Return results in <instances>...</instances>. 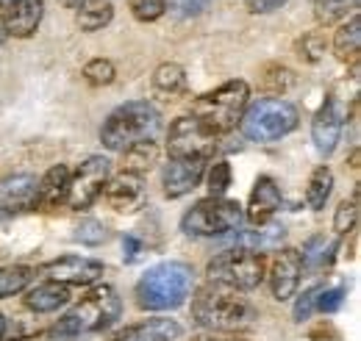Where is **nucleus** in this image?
Segmentation results:
<instances>
[{
    "instance_id": "1",
    "label": "nucleus",
    "mask_w": 361,
    "mask_h": 341,
    "mask_svg": "<svg viewBox=\"0 0 361 341\" xmlns=\"http://www.w3.org/2000/svg\"><path fill=\"white\" fill-rule=\"evenodd\" d=\"M192 319L203 330L239 333V330H247L259 319V314L242 297V292H233L217 283H206L192 297Z\"/></svg>"
},
{
    "instance_id": "2",
    "label": "nucleus",
    "mask_w": 361,
    "mask_h": 341,
    "mask_svg": "<svg viewBox=\"0 0 361 341\" xmlns=\"http://www.w3.org/2000/svg\"><path fill=\"white\" fill-rule=\"evenodd\" d=\"M195 289V269L183 261H161L136 280L134 297L142 311H176Z\"/></svg>"
},
{
    "instance_id": "3",
    "label": "nucleus",
    "mask_w": 361,
    "mask_h": 341,
    "mask_svg": "<svg viewBox=\"0 0 361 341\" xmlns=\"http://www.w3.org/2000/svg\"><path fill=\"white\" fill-rule=\"evenodd\" d=\"M159 130H161L159 108L147 100H128L106 117V123L100 128V142H103L106 150L123 153L136 142L156 139Z\"/></svg>"
},
{
    "instance_id": "4",
    "label": "nucleus",
    "mask_w": 361,
    "mask_h": 341,
    "mask_svg": "<svg viewBox=\"0 0 361 341\" xmlns=\"http://www.w3.org/2000/svg\"><path fill=\"white\" fill-rule=\"evenodd\" d=\"M250 103V86L242 78L226 81L223 86L192 100V117L206 125L214 136H223L239 125L245 108Z\"/></svg>"
},
{
    "instance_id": "5",
    "label": "nucleus",
    "mask_w": 361,
    "mask_h": 341,
    "mask_svg": "<svg viewBox=\"0 0 361 341\" xmlns=\"http://www.w3.org/2000/svg\"><path fill=\"white\" fill-rule=\"evenodd\" d=\"M123 314V299L111 286H97L92 289L87 297L81 299L73 311H67L61 316V322L56 325V336L59 339H75V336H87L111 328Z\"/></svg>"
},
{
    "instance_id": "6",
    "label": "nucleus",
    "mask_w": 361,
    "mask_h": 341,
    "mask_svg": "<svg viewBox=\"0 0 361 341\" xmlns=\"http://www.w3.org/2000/svg\"><path fill=\"white\" fill-rule=\"evenodd\" d=\"M300 125V111L295 103L283 100V97H262L256 103H247L239 128L250 142L259 144H270L283 136H289L292 130Z\"/></svg>"
},
{
    "instance_id": "7",
    "label": "nucleus",
    "mask_w": 361,
    "mask_h": 341,
    "mask_svg": "<svg viewBox=\"0 0 361 341\" xmlns=\"http://www.w3.org/2000/svg\"><path fill=\"white\" fill-rule=\"evenodd\" d=\"M245 222V209L236 200L226 197H206L197 200L189 211L180 216V230L186 236L197 239H214V236H231Z\"/></svg>"
},
{
    "instance_id": "8",
    "label": "nucleus",
    "mask_w": 361,
    "mask_h": 341,
    "mask_svg": "<svg viewBox=\"0 0 361 341\" xmlns=\"http://www.w3.org/2000/svg\"><path fill=\"white\" fill-rule=\"evenodd\" d=\"M206 278L233 292H253L267 280V258L247 250H226L209 261Z\"/></svg>"
},
{
    "instance_id": "9",
    "label": "nucleus",
    "mask_w": 361,
    "mask_h": 341,
    "mask_svg": "<svg viewBox=\"0 0 361 341\" xmlns=\"http://www.w3.org/2000/svg\"><path fill=\"white\" fill-rule=\"evenodd\" d=\"M217 139L220 136H214L206 125H200L192 114H186V117H178L170 125L167 156L170 159H203V161H209L220 147Z\"/></svg>"
},
{
    "instance_id": "10",
    "label": "nucleus",
    "mask_w": 361,
    "mask_h": 341,
    "mask_svg": "<svg viewBox=\"0 0 361 341\" xmlns=\"http://www.w3.org/2000/svg\"><path fill=\"white\" fill-rule=\"evenodd\" d=\"M111 178V161L103 156H90L87 161L78 164V170L70 175V189H67V206L75 211L90 209L100 197L106 180Z\"/></svg>"
},
{
    "instance_id": "11",
    "label": "nucleus",
    "mask_w": 361,
    "mask_h": 341,
    "mask_svg": "<svg viewBox=\"0 0 361 341\" xmlns=\"http://www.w3.org/2000/svg\"><path fill=\"white\" fill-rule=\"evenodd\" d=\"M300 278H303V258L300 250L295 247H283L278 250L272 264L267 266V283H270L272 297L278 302H286L298 294V286H300Z\"/></svg>"
},
{
    "instance_id": "12",
    "label": "nucleus",
    "mask_w": 361,
    "mask_h": 341,
    "mask_svg": "<svg viewBox=\"0 0 361 341\" xmlns=\"http://www.w3.org/2000/svg\"><path fill=\"white\" fill-rule=\"evenodd\" d=\"M39 272L47 275V280H56L64 286H92L103 278L106 266L87 256H61L56 261H47Z\"/></svg>"
},
{
    "instance_id": "13",
    "label": "nucleus",
    "mask_w": 361,
    "mask_h": 341,
    "mask_svg": "<svg viewBox=\"0 0 361 341\" xmlns=\"http://www.w3.org/2000/svg\"><path fill=\"white\" fill-rule=\"evenodd\" d=\"M100 194L109 203V209H114L117 213H136L147 203L145 178L131 175V172H117L114 178H109Z\"/></svg>"
},
{
    "instance_id": "14",
    "label": "nucleus",
    "mask_w": 361,
    "mask_h": 341,
    "mask_svg": "<svg viewBox=\"0 0 361 341\" xmlns=\"http://www.w3.org/2000/svg\"><path fill=\"white\" fill-rule=\"evenodd\" d=\"M342 128H345V106L336 94H328L312 120V139L322 156H331L336 150Z\"/></svg>"
},
{
    "instance_id": "15",
    "label": "nucleus",
    "mask_w": 361,
    "mask_h": 341,
    "mask_svg": "<svg viewBox=\"0 0 361 341\" xmlns=\"http://www.w3.org/2000/svg\"><path fill=\"white\" fill-rule=\"evenodd\" d=\"M206 164L203 159H170L161 170V186H164V194L170 200H178L183 194L195 192L206 175Z\"/></svg>"
},
{
    "instance_id": "16",
    "label": "nucleus",
    "mask_w": 361,
    "mask_h": 341,
    "mask_svg": "<svg viewBox=\"0 0 361 341\" xmlns=\"http://www.w3.org/2000/svg\"><path fill=\"white\" fill-rule=\"evenodd\" d=\"M42 14H45L42 0H11L8 6L0 8V23H3V31L8 37L28 39V37L37 34V28L42 23Z\"/></svg>"
},
{
    "instance_id": "17",
    "label": "nucleus",
    "mask_w": 361,
    "mask_h": 341,
    "mask_svg": "<svg viewBox=\"0 0 361 341\" xmlns=\"http://www.w3.org/2000/svg\"><path fill=\"white\" fill-rule=\"evenodd\" d=\"M37 186L39 180L34 175H14L0 180V222L37 209Z\"/></svg>"
},
{
    "instance_id": "18",
    "label": "nucleus",
    "mask_w": 361,
    "mask_h": 341,
    "mask_svg": "<svg viewBox=\"0 0 361 341\" xmlns=\"http://www.w3.org/2000/svg\"><path fill=\"white\" fill-rule=\"evenodd\" d=\"M183 336L176 319L167 316H153V319H142L136 325H126L123 330H117L111 341H178Z\"/></svg>"
},
{
    "instance_id": "19",
    "label": "nucleus",
    "mask_w": 361,
    "mask_h": 341,
    "mask_svg": "<svg viewBox=\"0 0 361 341\" xmlns=\"http://www.w3.org/2000/svg\"><path fill=\"white\" fill-rule=\"evenodd\" d=\"M283 197H281V186L275 183V178L270 175H262L250 192V200H247V211H245V219H250L253 225H264L270 222L275 211L281 209Z\"/></svg>"
},
{
    "instance_id": "20",
    "label": "nucleus",
    "mask_w": 361,
    "mask_h": 341,
    "mask_svg": "<svg viewBox=\"0 0 361 341\" xmlns=\"http://www.w3.org/2000/svg\"><path fill=\"white\" fill-rule=\"evenodd\" d=\"M70 299H73L70 286L56 283V280H42V283L25 289L23 302H25V308L34 311V314H53V311L64 308Z\"/></svg>"
},
{
    "instance_id": "21",
    "label": "nucleus",
    "mask_w": 361,
    "mask_h": 341,
    "mask_svg": "<svg viewBox=\"0 0 361 341\" xmlns=\"http://www.w3.org/2000/svg\"><path fill=\"white\" fill-rule=\"evenodd\" d=\"M283 236H286V230L281 225L264 222V225H256L253 230H242V228L233 230V244H236V250H247V253H259L262 256L267 250H278Z\"/></svg>"
},
{
    "instance_id": "22",
    "label": "nucleus",
    "mask_w": 361,
    "mask_h": 341,
    "mask_svg": "<svg viewBox=\"0 0 361 341\" xmlns=\"http://www.w3.org/2000/svg\"><path fill=\"white\" fill-rule=\"evenodd\" d=\"M70 175L73 170L67 164H56L45 172V178L37 186V206L39 209H56L67 200V189H70Z\"/></svg>"
},
{
    "instance_id": "23",
    "label": "nucleus",
    "mask_w": 361,
    "mask_h": 341,
    "mask_svg": "<svg viewBox=\"0 0 361 341\" xmlns=\"http://www.w3.org/2000/svg\"><path fill=\"white\" fill-rule=\"evenodd\" d=\"M153 89L167 97V100H176L180 94H186L189 89V81H186V70L176 64V61H164L153 70Z\"/></svg>"
},
{
    "instance_id": "24",
    "label": "nucleus",
    "mask_w": 361,
    "mask_h": 341,
    "mask_svg": "<svg viewBox=\"0 0 361 341\" xmlns=\"http://www.w3.org/2000/svg\"><path fill=\"white\" fill-rule=\"evenodd\" d=\"M159 156H161V147L147 139V142H136L128 150H123V172H131V175H145L159 164Z\"/></svg>"
},
{
    "instance_id": "25",
    "label": "nucleus",
    "mask_w": 361,
    "mask_h": 341,
    "mask_svg": "<svg viewBox=\"0 0 361 341\" xmlns=\"http://www.w3.org/2000/svg\"><path fill=\"white\" fill-rule=\"evenodd\" d=\"M359 50H361V17L353 14V17L334 34V53L339 56V61L356 64V61H359Z\"/></svg>"
},
{
    "instance_id": "26",
    "label": "nucleus",
    "mask_w": 361,
    "mask_h": 341,
    "mask_svg": "<svg viewBox=\"0 0 361 341\" xmlns=\"http://www.w3.org/2000/svg\"><path fill=\"white\" fill-rule=\"evenodd\" d=\"M111 20H114V6H111V0H87L81 8H75V23H78V28L87 31V34L106 28Z\"/></svg>"
},
{
    "instance_id": "27",
    "label": "nucleus",
    "mask_w": 361,
    "mask_h": 341,
    "mask_svg": "<svg viewBox=\"0 0 361 341\" xmlns=\"http://www.w3.org/2000/svg\"><path fill=\"white\" fill-rule=\"evenodd\" d=\"M34 278H37V269L34 266H25V264L0 269V299L14 297V294L25 292L34 283Z\"/></svg>"
},
{
    "instance_id": "28",
    "label": "nucleus",
    "mask_w": 361,
    "mask_h": 341,
    "mask_svg": "<svg viewBox=\"0 0 361 341\" xmlns=\"http://www.w3.org/2000/svg\"><path fill=\"white\" fill-rule=\"evenodd\" d=\"M334 192V172L328 167H317L309 178V186H306V203L312 211H322L328 197Z\"/></svg>"
},
{
    "instance_id": "29",
    "label": "nucleus",
    "mask_w": 361,
    "mask_h": 341,
    "mask_svg": "<svg viewBox=\"0 0 361 341\" xmlns=\"http://www.w3.org/2000/svg\"><path fill=\"white\" fill-rule=\"evenodd\" d=\"M334 250H336V242L325 239L322 233L312 236V239L303 244V253H300V258H303V269H306V266H309V269H319V266L331 264Z\"/></svg>"
},
{
    "instance_id": "30",
    "label": "nucleus",
    "mask_w": 361,
    "mask_h": 341,
    "mask_svg": "<svg viewBox=\"0 0 361 341\" xmlns=\"http://www.w3.org/2000/svg\"><path fill=\"white\" fill-rule=\"evenodd\" d=\"M359 0H314V17L319 25H334L348 17L350 8H356Z\"/></svg>"
},
{
    "instance_id": "31",
    "label": "nucleus",
    "mask_w": 361,
    "mask_h": 341,
    "mask_svg": "<svg viewBox=\"0 0 361 341\" xmlns=\"http://www.w3.org/2000/svg\"><path fill=\"white\" fill-rule=\"evenodd\" d=\"M114 78H117V67L103 56H97V58L84 64V81L90 86H109L114 84Z\"/></svg>"
},
{
    "instance_id": "32",
    "label": "nucleus",
    "mask_w": 361,
    "mask_h": 341,
    "mask_svg": "<svg viewBox=\"0 0 361 341\" xmlns=\"http://www.w3.org/2000/svg\"><path fill=\"white\" fill-rule=\"evenodd\" d=\"M262 84L270 92V97H283L286 89L295 84V75H292V70H286V67H281V64H270V67H264Z\"/></svg>"
},
{
    "instance_id": "33",
    "label": "nucleus",
    "mask_w": 361,
    "mask_h": 341,
    "mask_svg": "<svg viewBox=\"0 0 361 341\" xmlns=\"http://www.w3.org/2000/svg\"><path fill=\"white\" fill-rule=\"evenodd\" d=\"M356 219H359V192H353L350 200H342L336 213H334V230H336V236L350 233L356 228Z\"/></svg>"
},
{
    "instance_id": "34",
    "label": "nucleus",
    "mask_w": 361,
    "mask_h": 341,
    "mask_svg": "<svg viewBox=\"0 0 361 341\" xmlns=\"http://www.w3.org/2000/svg\"><path fill=\"white\" fill-rule=\"evenodd\" d=\"M73 239L81 242V244H87V247H97V244H103V242L109 239V230H106V225H103L100 219H84V222L75 228Z\"/></svg>"
},
{
    "instance_id": "35",
    "label": "nucleus",
    "mask_w": 361,
    "mask_h": 341,
    "mask_svg": "<svg viewBox=\"0 0 361 341\" xmlns=\"http://www.w3.org/2000/svg\"><path fill=\"white\" fill-rule=\"evenodd\" d=\"M128 11L139 23H156L164 17V0H128Z\"/></svg>"
},
{
    "instance_id": "36",
    "label": "nucleus",
    "mask_w": 361,
    "mask_h": 341,
    "mask_svg": "<svg viewBox=\"0 0 361 341\" xmlns=\"http://www.w3.org/2000/svg\"><path fill=\"white\" fill-rule=\"evenodd\" d=\"M206 8H209V0H164V14L170 11L178 20L200 17Z\"/></svg>"
},
{
    "instance_id": "37",
    "label": "nucleus",
    "mask_w": 361,
    "mask_h": 341,
    "mask_svg": "<svg viewBox=\"0 0 361 341\" xmlns=\"http://www.w3.org/2000/svg\"><path fill=\"white\" fill-rule=\"evenodd\" d=\"M228 186H231V164L228 161H217V164H212V170H209V197H223L228 192Z\"/></svg>"
},
{
    "instance_id": "38",
    "label": "nucleus",
    "mask_w": 361,
    "mask_h": 341,
    "mask_svg": "<svg viewBox=\"0 0 361 341\" xmlns=\"http://www.w3.org/2000/svg\"><path fill=\"white\" fill-rule=\"evenodd\" d=\"M319 292H322V286H312V289H306V292L298 297V302H295V322H306V319L314 314Z\"/></svg>"
},
{
    "instance_id": "39",
    "label": "nucleus",
    "mask_w": 361,
    "mask_h": 341,
    "mask_svg": "<svg viewBox=\"0 0 361 341\" xmlns=\"http://www.w3.org/2000/svg\"><path fill=\"white\" fill-rule=\"evenodd\" d=\"M322 53H325V39H322V34H306L303 39H300V58H306V61H319L322 58Z\"/></svg>"
},
{
    "instance_id": "40",
    "label": "nucleus",
    "mask_w": 361,
    "mask_h": 341,
    "mask_svg": "<svg viewBox=\"0 0 361 341\" xmlns=\"http://www.w3.org/2000/svg\"><path fill=\"white\" fill-rule=\"evenodd\" d=\"M342 299H345V289H342V286H336V289H325V286H322V292H319V297H317V311L334 314V311L342 305Z\"/></svg>"
},
{
    "instance_id": "41",
    "label": "nucleus",
    "mask_w": 361,
    "mask_h": 341,
    "mask_svg": "<svg viewBox=\"0 0 361 341\" xmlns=\"http://www.w3.org/2000/svg\"><path fill=\"white\" fill-rule=\"evenodd\" d=\"M250 14H270L275 8H281L286 0H245Z\"/></svg>"
},
{
    "instance_id": "42",
    "label": "nucleus",
    "mask_w": 361,
    "mask_h": 341,
    "mask_svg": "<svg viewBox=\"0 0 361 341\" xmlns=\"http://www.w3.org/2000/svg\"><path fill=\"white\" fill-rule=\"evenodd\" d=\"M139 256H142V242L136 236H126L123 239V258H126V264H134Z\"/></svg>"
},
{
    "instance_id": "43",
    "label": "nucleus",
    "mask_w": 361,
    "mask_h": 341,
    "mask_svg": "<svg viewBox=\"0 0 361 341\" xmlns=\"http://www.w3.org/2000/svg\"><path fill=\"white\" fill-rule=\"evenodd\" d=\"M192 341H247V339L239 336V333H217V330H206V333L195 336Z\"/></svg>"
},
{
    "instance_id": "44",
    "label": "nucleus",
    "mask_w": 361,
    "mask_h": 341,
    "mask_svg": "<svg viewBox=\"0 0 361 341\" xmlns=\"http://www.w3.org/2000/svg\"><path fill=\"white\" fill-rule=\"evenodd\" d=\"M6 339V316L0 314V341Z\"/></svg>"
},
{
    "instance_id": "45",
    "label": "nucleus",
    "mask_w": 361,
    "mask_h": 341,
    "mask_svg": "<svg viewBox=\"0 0 361 341\" xmlns=\"http://www.w3.org/2000/svg\"><path fill=\"white\" fill-rule=\"evenodd\" d=\"M8 3H11V0H0V8H3V6H8Z\"/></svg>"
}]
</instances>
